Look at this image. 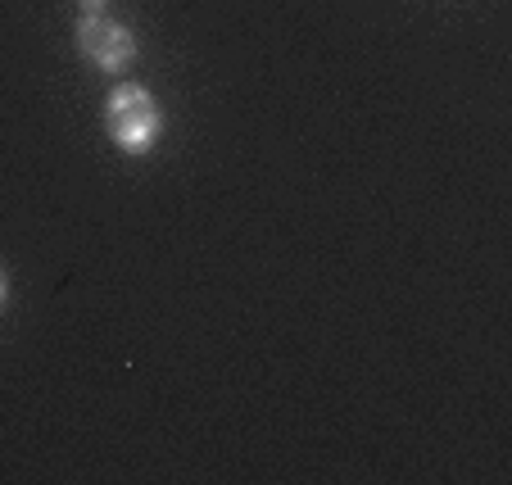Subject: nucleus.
<instances>
[{
	"label": "nucleus",
	"mask_w": 512,
	"mask_h": 485,
	"mask_svg": "<svg viewBox=\"0 0 512 485\" xmlns=\"http://www.w3.org/2000/svg\"><path fill=\"white\" fill-rule=\"evenodd\" d=\"M105 127L114 136V146H123L127 155H145L159 141L164 114H159V100L150 91L127 82V87H114V96L105 100Z\"/></svg>",
	"instance_id": "nucleus-1"
},
{
	"label": "nucleus",
	"mask_w": 512,
	"mask_h": 485,
	"mask_svg": "<svg viewBox=\"0 0 512 485\" xmlns=\"http://www.w3.org/2000/svg\"><path fill=\"white\" fill-rule=\"evenodd\" d=\"M78 5H82V10H87V19H96V14L105 10V0H78Z\"/></svg>",
	"instance_id": "nucleus-3"
},
{
	"label": "nucleus",
	"mask_w": 512,
	"mask_h": 485,
	"mask_svg": "<svg viewBox=\"0 0 512 485\" xmlns=\"http://www.w3.org/2000/svg\"><path fill=\"white\" fill-rule=\"evenodd\" d=\"M5 300H10V277H5V268H0V309H5Z\"/></svg>",
	"instance_id": "nucleus-4"
},
{
	"label": "nucleus",
	"mask_w": 512,
	"mask_h": 485,
	"mask_svg": "<svg viewBox=\"0 0 512 485\" xmlns=\"http://www.w3.org/2000/svg\"><path fill=\"white\" fill-rule=\"evenodd\" d=\"M78 46H82V55H87L96 68H105V73H123V68L136 59L132 28H127V23L105 19V14H96V19H82Z\"/></svg>",
	"instance_id": "nucleus-2"
}]
</instances>
